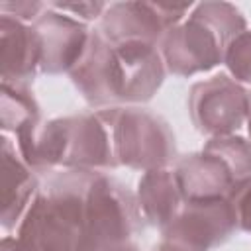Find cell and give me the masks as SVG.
Listing matches in <instances>:
<instances>
[{
    "label": "cell",
    "instance_id": "6",
    "mask_svg": "<svg viewBox=\"0 0 251 251\" xmlns=\"http://www.w3.org/2000/svg\"><path fill=\"white\" fill-rule=\"evenodd\" d=\"M249 90L229 75L198 80L188 92V114L194 127L210 137L233 135L247 124Z\"/></svg>",
    "mask_w": 251,
    "mask_h": 251
},
{
    "label": "cell",
    "instance_id": "8",
    "mask_svg": "<svg viewBox=\"0 0 251 251\" xmlns=\"http://www.w3.org/2000/svg\"><path fill=\"white\" fill-rule=\"evenodd\" d=\"M237 229L235 208L229 198L184 202L176 218L161 231L163 239L188 251H210L226 243Z\"/></svg>",
    "mask_w": 251,
    "mask_h": 251
},
{
    "label": "cell",
    "instance_id": "15",
    "mask_svg": "<svg viewBox=\"0 0 251 251\" xmlns=\"http://www.w3.org/2000/svg\"><path fill=\"white\" fill-rule=\"evenodd\" d=\"M135 196L143 218L161 231L176 218L184 204L176 175L171 169L143 173L137 182Z\"/></svg>",
    "mask_w": 251,
    "mask_h": 251
},
{
    "label": "cell",
    "instance_id": "17",
    "mask_svg": "<svg viewBox=\"0 0 251 251\" xmlns=\"http://www.w3.org/2000/svg\"><path fill=\"white\" fill-rule=\"evenodd\" d=\"M204 151L218 155L235 178V186L251 178V141L241 135H220L210 137Z\"/></svg>",
    "mask_w": 251,
    "mask_h": 251
},
{
    "label": "cell",
    "instance_id": "18",
    "mask_svg": "<svg viewBox=\"0 0 251 251\" xmlns=\"http://www.w3.org/2000/svg\"><path fill=\"white\" fill-rule=\"evenodd\" d=\"M224 65L229 76L241 84L251 82V29L241 31L226 49Z\"/></svg>",
    "mask_w": 251,
    "mask_h": 251
},
{
    "label": "cell",
    "instance_id": "23",
    "mask_svg": "<svg viewBox=\"0 0 251 251\" xmlns=\"http://www.w3.org/2000/svg\"><path fill=\"white\" fill-rule=\"evenodd\" d=\"M104 251H141L133 241H126V243H120V245H114V247H108Z\"/></svg>",
    "mask_w": 251,
    "mask_h": 251
},
{
    "label": "cell",
    "instance_id": "24",
    "mask_svg": "<svg viewBox=\"0 0 251 251\" xmlns=\"http://www.w3.org/2000/svg\"><path fill=\"white\" fill-rule=\"evenodd\" d=\"M249 98H251V92H249ZM247 133H249V141H251V102H249V116H247Z\"/></svg>",
    "mask_w": 251,
    "mask_h": 251
},
{
    "label": "cell",
    "instance_id": "11",
    "mask_svg": "<svg viewBox=\"0 0 251 251\" xmlns=\"http://www.w3.org/2000/svg\"><path fill=\"white\" fill-rule=\"evenodd\" d=\"M0 63L2 82L29 86L41 65V45L33 24L0 14Z\"/></svg>",
    "mask_w": 251,
    "mask_h": 251
},
{
    "label": "cell",
    "instance_id": "22",
    "mask_svg": "<svg viewBox=\"0 0 251 251\" xmlns=\"http://www.w3.org/2000/svg\"><path fill=\"white\" fill-rule=\"evenodd\" d=\"M155 251H188V249H184V247H180V245H176V243H173V241L161 239V243L155 247Z\"/></svg>",
    "mask_w": 251,
    "mask_h": 251
},
{
    "label": "cell",
    "instance_id": "4",
    "mask_svg": "<svg viewBox=\"0 0 251 251\" xmlns=\"http://www.w3.org/2000/svg\"><path fill=\"white\" fill-rule=\"evenodd\" d=\"M98 112L110 126L118 165L147 173L169 169L176 159L175 133L161 116L139 106H120Z\"/></svg>",
    "mask_w": 251,
    "mask_h": 251
},
{
    "label": "cell",
    "instance_id": "2",
    "mask_svg": "<svg viewBox=\"0 0 251 251\" xmlns=\"http://www.w3.org/2000/svg\"><path fill=\"white\" fill-rule=\"evenodd\" d=\"M94 173L59 171L47 178L16 235H4L0 251H82L84 202Z\"/></svg>",
    "mask_w": 251,
    "mask_h": 251
},
{
    "label": "cell",
    "instance_id": "9",
    "mask_svg": "<svg viewBox=\"0 0 251 251\" xmlns=\"http://www.w3.org/2000/svg\"><path fill=\"white\" fill-rule=\"evenodd\" d=\"M33 27L41 45L39 71L45 75H71L88 47L92 29H88L84 22L51 8L49 2L33 22Z\"/></svg>",
    "mask_w": 251,
    "mask_h": 251
},
{
    "label": "cell",
    "instance_id": "13",
    "mask_svg": "<svg viewBox=\"0 0 251 251\" xmlns=\"http://www.w3.org/2000/svg\"><path fill=\"white\" fill-rule=\"evenodd\" d=\"M2 216L0 224L6 231L20 226L29 204L39 192L37 173L22 159L16 143L2 135Z\"/></svg>",
    "mask_w": 251,
    "mask_h": 251
},
{
    "label": "cell",
    "instance_id": "21",
    "mask_svg": "<svg viewBox=\"0 0 251 251\" xmlns=\"http://www.w3.org/2000/svg\"><path fill=\"white\" fill-rule=\"evenodd\" d=\"M45 8H47V2H2L0 14L12 16L25 24H33L43 14Z\"/></svg>",
    "mask_w": 251,
    "mask_h": 251
},
{
    "label": "cell",
    "instance_id": "5",
    "mask_svg": "<svg viewBox=\"0 0 251 251\" xmlns=\"http://www.w3.org/2000/svg\"><path fill=\"white\" fill-rule=\"evenodd\" d=\"M143 220L135 192L106 173H94L84 202L82 251H104L131 241L143 229Z\"/></svg>",
    "mask_w": 251,
    "mask_h": 251
},
{
    "label": "cell",
    "instance_id": "16",
    "mask_svg": "<svg viewBox=\"0 0 251 251\" xmlns=\"http://www.w3.org/2000/svg\"><path fill=\"white\" fill-rule=\"evenodd\" d=\"M0 118H2V131L14 133V135L41 122L39 104L33 98V92L29 90V86L2 82Z\"/></svg>",
    "mask_w": 251,
    "mask_h": 251
},
{
    "label": "cell",
    "instance_id": "3",
    "mask_svg": "<svg viewBox=\"0 0 251 251\" xmlns=\"http://www.w3.org/2000/svg\"><path fill=\"white\" fill-rule=\"evenodd\" d=\"M245 29L247 22L233 4H196L180 24L165 33L159 45L167 73L192 76L212 71L224 63L227 45Z\"/></svg>",
    "mask_w": 251,
    "mask_h": 251
},
{
    "label": "cell",
    "instance_id": "10",
    "mask_svg": "<svg viewBox=\"0 0 251 251\" xmlns=\"http://www.w3.org/2000/svg\"><path fill=\"white\" fill-rule=\"evenodd\" d=\"M67 141L63 171H86L108 173L118 169L114 155L112 131L100 112H88L78 116H67Z\"/></svg>",
    "mask_w": 251,
    "mask_h": 251
},
{
    "label": "cell",
    "instance_id": "1",
    "mask_svg": "<svg viewBox=\"0 0 251 251\" xmlns=\"http://www.w3.org/2000/svg\"><path fill=\"white\" fill-rule=\"evenodd\" d=\"M167 75L159 47L145 43H110L92 29L88 47L71 71L80 96L94 108H120L149 102Z\"/></svg>",
    "mask_w": 251,
    "mask_h": 251
},
{
    "label": "cell",
    "instance_id": "19",
    "mask_svg": "<svg viewBox=\"0 0 251 251\" xmlns=\"http://www.w3.org/2000/svg\"><path fill=\"white\" fill-rule=\"evenodd\" d=\"M235 216H237V227L245 233H251V178L237 184L229 196Z\"/></svg>",
    "mask_w": 251,
    "mask_h": 251
},
{
    "label": "cell",
    "instance_id": "20",
    "mask_svg": "<svg viewBox=\"0 0 251 251\" xmlns=\"http://www.w3.org/2000/svg\"><path fill=\"white\" fill-rule=\"evenodd\" d=\"M49 4H51V8L65 12L84 24L102 18V14L108 8L106 2H49Z\"/></svg>",
    "mask_w": 251,
    "mask_h": 251
},
{
    "label": "cell",
    "instance_id": "12",
    "mask_svg": "<svg viewBox=\"0 0 251 251\" xmlns=\"http://www.w3.org/2000/svg\"><path fill=\"white\" fill-rule=\"evenodd\" d=\"M173 171L184 202L229 198L235 188V178L226 163L204 149L178 159Z\"/></svg>",
    "mask_w": 251,
    "mask_h": 251
},
{
    "label": "cell",
    "instance_id": "14",
    "mask_svg": "<svg viewBox=\"0 0 251 251\" xmlns=\"http://www.w3.org/2000/svg\"><path fill=\"white\" fill-rule=\"evenodd\" d=\"M16 137V147L22 159L35 173H55L63 167L65 141H67V122L65 118H55L39 122L25 127Z\"/></svg>",
    "mask_w": 251,
    "mask_h": 251
},
{
    "label": "cell",
    "instance_id": "7",
    "mask_svg": "<svg viewBox=\"0 0 251 251\" xmlns=\"http://www.w3.org/2000/svg\"><path fill=\"white\" fill-rule=\"evenodd\" d=\"M194 8L167 2H114L108 4L96 27L110 43H145L159 47L165 33L186 18Z\"/></svg>",
    "mask_w": 251,
    "mask_h": 251
}]
</instances>
